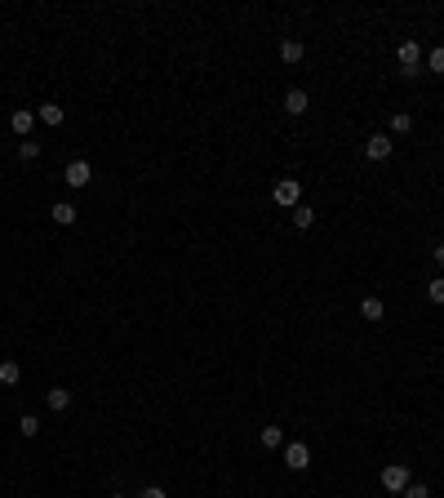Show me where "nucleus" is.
I'll use <instances>...</instances> for the list:
<instances>
[{"instance_id":"1","label":"nucleus","mask_w":444,"mask_h":498,"mask_svg":"<svg viewBox=\"0 0 444 498\" xmlns=\"http://www.w3.org/2000/svg\"><path fill=\"white\" fill-rule=\"evenodd\" d=\"M395 58H400V76H418L422 71V45L418 41H400V54H395Z\"/></svg>"},{"instance_id":"2","label":"nucleus","mask_w":444,"mask_h":498,"mask_svg":"<svg viewBox=\"0 0 444 498\" xmlns=\"http://www.w3.org/2000/svg\"><path fill=\"white\" fill-rule=\"evenodd\" d=\"M271 196H276L280 210H298V205H302V183H298V178H280Z\"/></svg>"},{"instance_id":"3","label":"nucleus","mask_w":444,"mask_h":498,"mask_svg":"<svg viewBox=\"0 0 444 498\" xmlns=\"http://www.w3.org/2000/svg\"><path fill=\"white\" fill-rule=\"evenodd\" d=\"M413 481V476H409V467H404V463H386L382 467V490L386 494H404V485H409Z\"/></svg>"},{"instance_id":"4","label":"nucleus","mask_w":444,"mask_h":498,"mask_svg":"<svg viewBox=\"0 0 444 498\" xmlns=\"http://www.w3.org/2000/svg\"><path fill=\"white\" fill-rule=\"evenodd\" d=\"M89 178H93V165L89 161H67V169H62V183L75 187V192H80V187H89Z\"/></svg>"},{"instance_id":"5","label":"nucleus","mask_w":444,"mask_h":498,"mask_svg":"<svg viewBox=\"0 0 444 498\" xmlns=\"http://www.w3.org/2000/svg\"><path fill=\"white\" fill-rule=\"evenodd\" d=\"M285 467H289V472H307V467H311V449L302 445V440H289V445H285Z\"/></svg>"},{"instance_id":"6","label":"nucleus","mask_w":444,"mask_h":498,"mask_svg":"<svg viewBox=\"0 0 444 498\" xmlns=\"http://www.w3.org/2000/svg\"><path fill=\"white\" fill-rule=\"evenodd\" d=\"M391 152H395V138L391 134H373L369 143H364V156H369V161H386Z\"/></svg>"},{"instance_id":"7","label":"nucleus","mask_w":444,"mask_h":498,"mask_svg":"<svg viewBox=\"0 0 444 498\" xmlns=\"http://www.w3.org/2000/svg\"><path fill=\"white\" fill-rule=\"evenodd\" d=\"M49 218L58 223V227H71V223L80 218V210H75L71 201H54V205H49Z\"/></svg>"},{"instance_id":"8","label":"nucleus","mask_w":444,"mask_h":498,"mask_svg":"<svg viewBox=\"0 0 444 498\" xmlns=\"http://www.w3.org/2000/svg\"><path fill=\"white\" fill-rule=\"evenodd\" d=\"M32 125H36V111H9V129H14L18 138H32Z\"/></svg>"},{"instance_id":"9","label":"nucleus","mask_w":444,"mask_h":498,"mask_svg":"<svg viewBox=\"0 0 444 498\" xmlns=\"http://www.w3.org/2000/svg\"><path fill=\"white\" fill-rule=\"evenodd\" d=\"M307 107H311L307 89H289L285 93V111H289V116H307Z\"/></svg>"},{"instance_id":"10","label":"nucleus","mask_w":444,"mask_h":498,"mask_svg":"<svg viewBox=\"0 0 444 498\" xmlns=\"http://www.w3.org/2000/svg\"><path fill=\"white\" fill-rule=\"evenodd\" d=\"M45 405H49L54 414H62V409H71V392L67 387H49L45 392Z\"/></svg>"},{"instance_id":"11","label":"nucleus","mask_w":444,"mask_h":498,"mask_svg":"<svg viewBox=\"0 0 444 498\" xmlns=\"http://www.w3.org/2000/svg\"><path fill=\"white\" fill-rule=\"evenodd\" d=\"M386 125H391V138L413 134V116H409V111H391V120H386Z\"/></svg>"},{"instance_id":"12","label":"nucleus","mask_w":444,"mask_h":498,"mask_svg":"<svg viewBox=\"0 0 444 498\" xmlns=\"http://www.w3.org/2000/svg\"><path fill=\"white\" fill-rule=\"evenodd\" d=\"M360 316H364V321H382V316H386V303H382V298H360Z\"/></svg>"},{"instance_id":"13","label":"nucleus","mask_w":444,"mask_h":498,"mask_svg":"<svg viewBox=\"0 0 444 498\" xmlns=\"http://www.w3.org/2000/svg\"><path fill=\"white\" fill-rule=\"evenodd\" d=\"M36 120H45V125H62V120H67V111H62L58 102H45V107H36Z\"/></svg>"},{"instance_id":"14","label":"nucleus","mask_w":444,"mask_h":498,"mask_svg":"<svg viewBox=\"0 0 444 498\" xmlns=\"http://www.w3.org/2000/svg\"><path fill=\"white\" fill-rule=\"evenodd\" d=\"M0 383H5V387H18V383H23V365L18 361H0Z\"/></svg>"},{"instance_id":"15","label":"nucleus","mask_w":444,"mask_h":498,"mask_svg":"<svg viewBox=\"0 0 444 498\" xmlns=\"http://www.w3.org/2000/svg\"><path fill=\"white\" fill-rule=\"evenodd\" d=\"M302 54H307V45L302 41H280V58L294 67V63H302Z\"/></svg>"},{"instance_id":"16","label":"nucleus","mask_w":444,"mask_h":498,"mask_svg":"<svg viewBox=\"0 0 444 498\" xmlns=\"http://www.w3.org/2000/svg\"><path fill=\"white\" fill-rule=\"evenodd\" d=\"M311 223H316V210H311V205H298V210H294V227H298V231H307Z\"/></svg>"},{"instance_id":"17","label":"nucleus","mask_w":444,"mask_h":498,"mask_svg":"<svg viewBox=\"0 0 444 498\" xmlns=\"http://www.w3.org/2000/svg\"><path fill=\"white\" fill-rule=\"evenodd\" d=\"M262 445H267V449H280V445H285V431H280V427H262Z\"/></svg>"},{"instance_id":"18","label":"nucleus","mask_w":444,"mask_h":498,"mask_svg":"<svg viewBox=\"0 0 444 498\" xmlns=\"http://www.w3.org/2000/svg\"><path fill=\"white\" fill-rule=\"evenodd\" d=\"M18 431H23V436H40V418H36V414H23V418H18Z\"/></svg>"},{"instance_id":"19","label":"nucleus","mask_w":444,"mask_h":498,"mask_svg":"<svg viewBox=\"0 0 444 498\" xmlns=\"http://www.w3.org/2000/svg\"><path fill=\"white\" fill-rule=\"evenodd\" d=\"M427 67L436 71V76H444V45H436V49L427 54Z\"/></svg>"},{"instance_id":"20","label":"nucleus","mask_w":444,"mask_h":498,"mask_svg":"<svg viewBox=\"0 0 444 498\" xmlns=\"http://www.w3.org/2000/svg\"><path fill=\"white\" fill-rule=\"evenodd\" d=\"M18 156H23V161H36V156H40V143H32V138H23V143H18Z\"/></svg>"},{"instance_id":"21","label":"nucleus","mask_w":444,"mask_h":498,"mask_svg":"<svg viewBox=\"0 0 444 498\" xmlns=\"http://www.w3.org/2000/svg\"><path fill=\"white\" fill-rule=\"evenodd\" d=\"M427 298H431V303H444V276H436V280H431V285H427Z\"/></svg>"},{"instance_id":"22","label":"nucleus","mask_w":444,"mask_h":498,"mask_svg":"<svg viewBox=\"0 0 444 498\" xmlns=\"http://www.w3.org/2000/svg\"><path fill=\"white\" fill-rule=\"evenodd\" d=\"M400 498H431V490H427L422 481H409V485H404V494H400Z\"/></svg>"},{"instance_id":"23","label":"nucleus","mask_w":444,"mask_h":498,"mask_svg":"<svg viewBox=\"0 0 444 498\" xmlns=\"http://www.w3.org/2000/svg\"><path fill=\"white\" fill-rule=\"evenodd\" d=\"M138 498H169V494H165V490H160V485H147V490H143V494H138Z\"/></svg>"},{"instance_id":"24","label":"nucleus","mask_w":444,"mask_h":498,"mask_svg":"<svg viewBox=\"0 0 444 498\" xmlns=\"http://www.w3.org/2000/svg\"><path fill=\"white\" fill-rule=\"evenodd\" d=\"M436 262H440V267H444V245H436Z\"/></svg>"},{"instance_id":"25","label":"nucleus","mask_w":444,"mask_h":498,"mask_svg":"<svg viewBox=\"0 0 444 498\" xmlns=\"http://www.w3.org/2000/svg\"><path fill=\"white\" fill-rule=\"evenodd\" d=\"M116 498H125V494H116Z\"/></svg>"}]
</instances>
